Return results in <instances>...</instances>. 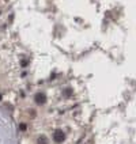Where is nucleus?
Listing matches in <instances>:
<instances>
[{"label": "nucleus", "instance_id": "f257e3e1", "mask_svg": "<svg viewBox=\"0 0 136 144\" xmlns=\"http://www.w3.org/2000/svg\"><path fill=\"white\" fill-rule=\"evenodd\" d=\"M53 140H55V143L61 144L64 140H65V135H64V132H61V131H55L53 132Z\"/></svg>", "mask_w": 136, "mask_h": 144}, {"label": "nucleus", "instance_id": "f03ea898", "mask_svg": "<svg viewBox=\"0 0 136 144\" xmlns=\"http://www.w3.org/2000/svg\"><path fill=\"white\" fill-rule=\"evenodd\" d=\"M34 99H35V102L38 103V105H42V103H45V95H44L42 93H37L34 95Z\"/></svg>", "mask_w": 136, "mask_h": 144}, {"label": "nucleus", "instance_id": "7ed1b4c3", "mask_svg": "<svg viewBox=\"0 0 136 144\" xmlns=\"http://www.w3.org/2000/svg\"><path fill=\"white\" fill-rule=\"evenodd\" d=\"M38 144H48V139L45 137V136H39V137L37 139Z\"/></svg>", "mask_w": 136, "mask_h": 144}, {"label": "nucleus", "instance_id": "20e7f679", "mask_svg": "<svg viewBox=\"0 0 136 144\" xmlns=\"http://www.w3.org/2000/svg\"><path fill=\"white\" fill-rule=\"evenodd\" d=\"M19 128H21V131H25V129H26V125H25V124H21V125H19Z\"/></svg>", "mask_w": 136, "mask_h": 144}, {"label": "nucleus", "instance_id": "39448f33", "mask_svg": "<svg viewBox=\"0 0 136 144\" xmlns=\"http://www.w3.org/2000/svg\"><path fill=\"white\" fill-rule=\"evenodd\" d=\"M0 99H2V95H0Z\"/></svg>", "mask_w": 136, "mask_h": 144}]
</instances>
